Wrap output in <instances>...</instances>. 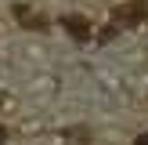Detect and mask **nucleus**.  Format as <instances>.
<instances>
[{"instance_id":"nucleus-1","label":"nucleus","mask_w":148,"mask_h":145,"mask_svg":"<svg viewBox=\"0 0 148 145\" xmlns=\"http://www.w3.org/2000/svg\"><path fill=\"white\" fill-rule=\"evenodd\" d=\"M141 22H148V0H127L112 11L116 29H130V26H141Z\"/></svg>"},{"instance_id":"nucleus-2","label":"nucleus","mask_w":148,"mask_h":145,"mask_svg":"<svg viewBox=\"0 0 148 145\" xmlns=\"http://www.w3.org/2000/svg\"><path fill=\"white\" fill-rule=\"evenodd\" d=\"M62 26H65V33H69L72 40H79V44H83V40H90V22H87L83 14H65V18H62Z\"/></svg>"},{"instance_id":"nucleus-3","label":"nucleus","mask_w":148,"mask_h":145,"mask_svg":"<svg viewBox=\"0 0 148 145\" xmlns=\"http://www.w3.org/2000/svg\"><path fill=\"white\" fill-rule=\"evenodd\" d=\"M14 18H22V26H25V29H47V26H51V22L43 18V14L29 11L25 4H14Z\"/></svg>"},{"instance_id":"nucleus-4","label":"nucleus","mask_w":148,"mask_h":145,"mask_svg":"<svg viewBox=\"0 0 148 145\" xmlns=\"http://www.w3.org/2000/svg\"><path fill=\"white\" fill-rule=\"evenodd\" d=\"M134 145H148V130H145V134H137V138H134Z\"/></svg>"}]
</instances>
